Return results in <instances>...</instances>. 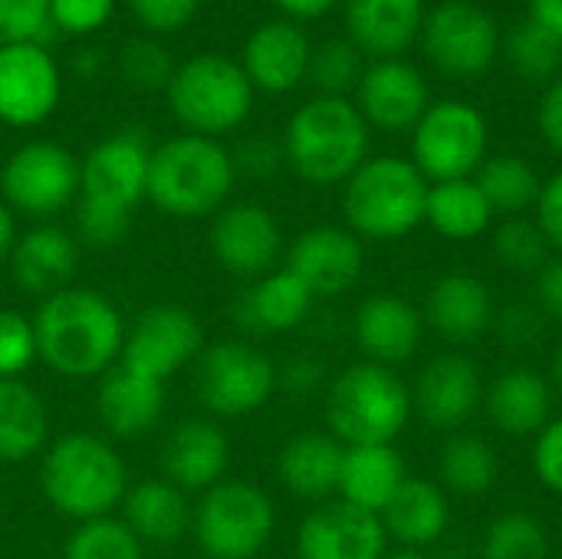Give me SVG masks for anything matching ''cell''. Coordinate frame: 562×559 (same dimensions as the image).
<instances>
[{"mask_svg":"<svg viewBox=\"0 0 562 559\" xmlns=\"http://www.w3.org/2000/svg\"><path fill=\"white\" fill-rule=\"evenodd\" d=\"M63 559H145V544L115 517L76 524Z\"/></svg>","mask_w":562,"mask_h":559,"instance_id":"39","label":"cell"},{"mask_svg":"<svg viewBox=\"0 0 562 559\" xmlns=\"http://www.w3.org/2000/svg\"><path fill=\"white\" fill-rule=\"evenodd\" d=\"M366 66H362V53L352 40H326L319 49H313L310 59V79L323 96H342L349 89L359 86Z\"/></svg>","mask_w":562,"mask_h":559,"instance_id":"42","label":"cell"},{"mask_svg":"<svg viewBox=\"0 0 562 559\" xmlns=\"http://www.w3.org/2000/svg\"><path fill=\"white\" fill-rule=\"evenodd\" d=\"M385 559H431V557H425L422 550H408V547H402V550H395V554H385Z\"/></svg>","mask_w":562,"mask_h":559,"instance_id":"59","label":"cell"},{"mask_svg":"<svg viewBox=\"0 0 562 559\" xmlns=\"http://www.w3.org/2000/svg\"><path fill=\"white\" fill-rule=\"evenodd\" d=\"M441 484L461 497H481L501 481V458L494 445L481 435H451L438 458Z\"/></svg>","mask_w":562,"mask_h":559,"instance_id":"36","label":"cell"},{"mask_svg":"<svg viewBox=\"0 0 562 559\" xmlns=\"http://www.w3.org/2000/svg\"><path fill=\"white\" fill-rule=\"evenodd\" d=\"M451 524V504L441 484L428 478H405L398 494L382 511V527L408 550H425L445 537Z\"/></svg>","mask_w":562,"mask_h":559,"instance_id":"31","label":"cell"},{"mask_svg":"<svg viewBox=\"0 0 562 559\" xmlns=\"http://www.w3.org/2000/svg\"><path fill=\"white\" fill-rule=\"evenodd\" d=\"M425 326L448 343H474L494 329L497 310L491 287L474 273H445L431 283L425 300Z\"/></svg>","mask_w":562,"mask_h":559,"instance_id":"25","label":"cell"},{"mask_svg":"<svg viewBox=\"0 0 562 559\" xmlns=\"http://www.w3.org/2000/svg\"><path fill=\"white\" fill-rule=\"evenodd\" d=\"M537 297H540V313L562 323V254L550 257L547 267L537 273Z\"/></svg>","mask_w":562,"mask_h":559,"instance_id":"52","label":"cell"},{"mask_svg":"<svg viewBox=\"0 0 562 559\" xmlns=\"http://www.w3.org/2000/svg\"><path fill=\"white\" fill-rule=\"evenodd\" d=\"M59 66L40 43H0V122L30 128L59 105Z\"/></svg>","mask_w":562,"mask_h":559,"instance_id":"15","label":"cell"},{"mask_svg":"<svg viewBox=\"0 0 562 559\" xmlns=\"http://www.w3.org/2000/svg\"><path fill=\"white\" fill-rule=\"evenodd\" d=\"M316 300L349 293L366 270V247L349 227L319 224L303 231L283 264Z\"/></svg>","mask_w":562,"mask_h":559,"instance_id":"17","label":"cell"},{"mask_svg":"<svg viewBox=\"0 0 562 559\" xmlns=\"http://www.w3.org/2000/svg\"><path fill=\"white\" fill-rule=\"evenodd\" d=\"M204 349V329L198 316L175 303H158L138 313L132 329H125V346L119 362L145 379L168 382L184 366L198 362Z\"/></svg>","mask_w":562,"mask_h":559,"instance_id":"14","label":"cell"},{"mask_svg":"<svg viewBox=\"0 0 562 559\" xmlns=\"http://www.w3.org/2000/svg\"><path fill=\"white\" fill-rule=\"evenodd\" d=\"M194 389L211 415L240 418L270 402L277 392V366L250 343L221 339L201 349L194 362Z\"/></svg>","mask_w":562,"mask_h":559,"instance_id":"10","label":"cell"},{"mask_svg":"<svg viewBox=\"0 0 562 559\" xmlns=\"http://www.w3.org/2000/svg\"><path fill=\"white\" fill-rule=\"evenodd\" d=\"M484 395L487 389L481 366L464 353H441L418 372L412 405L425 425L438 432H458L484 405Z\"/></svg>","mask_w":562,"mask_h":559,"instance_id":"18","label":"cell"},{"mask_svg":"<svg viewBox=\"0 0 562 559\" xmlns=\"http://www.w3.org/2000/svg\"><path fill=\"white\" fill-rule=\"evenodd\" d=\"M7 264H10L13 283L23 293L46 300V297L72 287V277L79 267V241L66 227L36 224L16 237Z\"/></svg>","mask_w":562,"mask_h":559,"instance_id":"24","label":"cell"},{"mask_svg":"<svg viewBox=\"0 0 562 559\" xmlns=\"http://www.w3.org/2000/svg\"><path fill=\"white\" fill-rule=\"evenodd\" d=\"M481 559H550V534L533 514H501L484 534Z\"/></svg>","mask_w":562,"mask_h":559,"instance_id":"38","label":"cell"},{"mask_svg":"<svg viewBox=\"0 0 562 559\" xmlns=\"http://www.w3.org/2000/svg\"><path fill=\"white\" fill-rule=\"evenodd\" d=\"M412 392L395 369L356 362L329 385L326 422L346 448L392 445L412 418Z\"/></svg>","mask_w":562,"mask_h":559,"instance_id":"7","label":"cell"},{"mask_svg":"<svg viewBox=\"0 0 562 559\" xmlns=\"http://www.w3.org/2000/svg\"><path fill=\"white\" fill-rule=\"evenodd\" d=\"M148 161L151 148L138 132H115L89 148L79 161L76 198V234L82 244L109 250L128 237L135 208L148 198Z\"/></svg>","mask_w":562,"mask_h":559,"instance_id":"2","label":"cell"},{"mask_svg":"<svg viewBox=\"0 0 562 559\" xmlns=\"http://www.w3.org/2000/svg\"><path fill=\"white\" fill-rule=\"evenodd\" d=\"M161 474L175 488L188 491H211L224 481L231 465V441L211 418H188L178 422L161 441Z\"/></svg>","mask_w":562,"mask_h":559,"instance_id":"22","label":"cell"},{"mask_svg":"<svg viewBox=\"0 0 562 559\" xmlns=\"http://www.w3.org/2000/svg\"><path fill=\"white\" fill-rule=\"evenodd\" d=\"M283 158H286V155H283V145H277L273 138L257 135V138H247V142L237 148L234 165H237V171H247V175H254V178H270V175L280 168Z\"/></svg>","mask_w":562,"mask_h":559,"instance_id":"49","label":"cell"},{"mask_svg":"<svg viewBox=\"0 0 562 559\" xmlns=\"http://www.w3.org/2000/svg\"><path fill=\"white\" fill-rule=\"evenodd\" d=\"M550 241L540 231L537 221L527 217H507L497 231H494V254L497 260L514 270V273H540L550 260Z\"/></svg>","mask_w":562,"mask_h":559,"instance_id":"41","label":"cell"},{"mask_svg":"<svg viewBox=\"0 0 562 559\" xmlns=\"http://www.w3.org/2000/svg\"><path fill=\"white\" fill-rule=\"evenodd\" d=\"M537 122H540V132H543L547 145L562 155V76L553 79V86H550L547 96L540 99Z\"/></svg>","mask_w":562,"mask_h":559,"instance_id":"53","label":"cell"},{"mask_svg":"<svg viewBox=\"0 0 562 559\" xmlns=\"http://www.w3.org/2000/svg\"><path fill=\"white\" fill-rule=\"evenodd\" d=\"M533 474L540 484L562 497V415L550 418V425L533 441Z\"/></svg>","mask_w":562,"mask_h":559,"instance_id":"48","label":"cell"},{"mask_svg":"<svg viewBox=\"0 0 562 559\" xmlns=\"http://www.w3.org/2000/svg\"><path fill=\"white\" fill-rule=\"evenodd\" d=\"M40 488L53 511L76 524H86L112 517L132 484L122 455L105 438L72 432L46 445L40 465Z\"/></svg>","mask_w":562,"mask_h":559,"instance_id":"3","label":"cell"},{"mask_svg":"<svg viewBox=\"0 0 562 559\" xmlns=\"http://www.w3.org/2000/svg\"><path fill=\"white\" fill-rule=\"evenodd\" d=\"M237 181L234 155L204 135H175L151 148L148 161V201L178 221H198L217 214Z\"/></svg>","mask_w":562,"mask_h":559,"instance_id":"4","label":"cell"},{"mask_svg":"<svg viewBox=\"0 0 562 559\" xmlns=\"http://www.w3.org/2000/svg\"><path fill=\"white\" fill-rule=\"evenodd\" d=\"M36 356L63 379L105 376L125 346V320L112 300L89 287H66L33 313Z\"/></svg>","mask_w":562,"mask_h":559,"instance_id":"1","label":"cell"},{"mask_svg":"<svg viewBox=\"0 0 562 559\" xmlns=\"http://www.w3.org/2000/svg\"><path fill=\"white\" fill-rule=\"evenodd\" d=\"M95 415L115 438H142L165 415V382L145 379L122 362L99 376Z\"/></svg>","mask_w":562,"mask_h":559,"instance_id":"26","label":"cell"},{"mask_svg":"<svg viewBox=\"0 0 562 559\" xmlns=\"http://www.w3.org/2000/svg\"><path fill=\"white\" fill-rule=\"evenodd\" d=\"M484 409L497 432H504L510 438H530L550 425L553 389L537 369L514 366L491 382V389L484 395Z\"/></svg>","mask_w":562,"mask_h":559,"instance_id":"29","label":"cell"},{"mask_svg":"<svg viewBox=\"0 0 562 559\" xmlns=\"http://www.w3.org/2000/svg\"><path fill=\"white\" fill-rule=\"evenodd\" d=\"M211 254L227 273L260 280L263 273L277 270V260L283 254L280 224L263 204H227L214 214Z\"/></svg>","mask_w":562,"mask_h":559,"instance_id":"16","label":"cell"},{"mask_svg":"<svg viewBox=\"0 0 562 559\" xmlns=\"http://www.w3.org/2000/svg\"><path fill=\"white\" fill-rule=\"evenodd\" d=\"M112 10H115V0H49L53 30L72 33V36H89L102 30Z\"/></svg>","mask_w":562,"mask_h":559,"instance_id":"46","label":"cell"},{"mask_svg":"<svg viewBox=\"0 0 562 559\" xmlns=\"http://www.w3.org/2000/svg\"><path fill=\"white\" fill-rule=\"evenodd\" d=\"M49 412L23 379H0V465H20L46 451Z\"/></svg>","mask_w":562,"mask_h":559,"instance_id":"33","label":"cell"},{"mask_svg":"<svg viewBox=\"0 0 562 559\" xmlns=\"http://www.w3.org/2000/svg\"><path fill=\"white\" fill-rule=\"evenodd\" d=\"M428 59L451 79H477L491 69L501 49L494 16L471 0H445L422 23Z\"/></svg>","mask_w":562,"mask_h":559,"instance_id":"13","label":"cell"},{"mask_svg":"<svg viewBox=\"0 0 562 559\" xmlns=\"http://www.w3.org/2000/svg\"><path fill=\"white\" fill-rule=\"evenodd\" d=\"M36 359L33 316L0 306V379H20Z\"/></svg>","mask_w":562,"mask_h":559,"instance_id":"44","label":"cell"},{"mask_svg":"<svg viewBox=\"0 0 562 559\" xmlns=\"http://www.w3.org/2000/svg\"><path fill=\"white\" fill-rule=\"evenodd\" d=\"M537 224L547 234L550 247L562 254V171H557L540 188V198H537Z\"/></svg>","mask_w":562,"mask_h":559,"instance_id":"51","label":"cell"},{"mask_svg":"<svg viewBox=\"0 0 562 559\" xmlns=\"http://www.w3.org/2000/svg\"><path fill=\"white\" fill-rule=\"evenodd\" d=\"M530 23L562 43V0H530Z\"/></svg>","mask_w":562,"mask_h":559,"instance_id":"55","label":"cell"},{"mask_svg":"<svg viewBox=\"0 0 562 559\" xmlns=\"http://www.w3.org/2000/svg\"><path fill=\"white\" fill-rule=\"evenodd\" d=\"M323 379L319 362L313 359H290L283 369H277V385H286L290 392H310Z\"/></svg>","mask_w":562,"mask_h":559,"instance_id":"54","label":"cell"},{"mask_svg":"<svg viewBox=\"0 0 562 559\" xmlns=\"http://www.w3.org/2000/svg\"><path fill=\"white\" fill-rule=\"evenodd\" d=\"M356 109L382 132H408L428 112V82L405 59H375L356 86Z\"/></svg>","mask_w":562,"mask_h":559,"instance_id":"20","label":"cell"},{"mask_svg":"<svg viewBox=\"0 0 562 559\" xmlns=\"http://www.w3.org/2000/svg\"><path fill=\"white\" fill-rule=\"evenodd\" d=\"M310 59H313V46L303 26H296L293 20H267L247 36L240 66L254 82V89L280 96L306 79Z\"/></svg>","mask_w":562,"mask_h":559,"instance_id":"23","label":"cell"},{"mask_svg":"<svg viewBox=\"0 0 562 559\" xmlns=\"http://www.w3.org/2000/svg\"><path fill=\"white\" fill-rule=\"evenodd\" d=\"M165 92L171 115L191 135L204 138L234 132L254 109V82L244 66L224 53H198L175 66Z\"/></svg>","mask_w":562,"mask_h":559,"instance_id":"8","label":"cell"},{"mask_svg":"<svg viewBox=\"0 0 562 559\" xmlns=\"http://www.w3.org/2000/svg\"><path fill=\"white\" fill-rule=\"evenodd\" d=\"M342 458H346V445L336 435L303 432L280 448L277 478L293 497L326 504L333 494H339Z\"/></svg>","mask_w":562,"mask_h":559,"instance_id":"27","label":"cell"},{"mask_svg":"<svg viewBox=\"0 0 562 559\" xmlns=\"http://www.w3.org/2000/svg\"><path fill=\"white\" fill-rule=\"evenodd\" d=\"M425 221L448 241H474L491 227L494 211L474 178H458L428 188Z\"/></svg>","mask_w":562,"mask_h":559,"instance_id":"35","label":"cell"},{"mask_svg":"<svg viewBox=\"0 0 562 559\" xmlns=\"http://www.w3.org/2000/svg\"><path fill=\"white\" fill-rule=\"evenodd\" d=\"M352 333L366 362L395 369L418 353L425 336V316L418 306L395 293H372L359 303Z\"/></svg>","mask_w":562,"mask_h":559,"instance_id":"21","label":"cell"},{"mask_svg":"<svg viewBox=\"0 0 562 559\" xmlns=\"http://www.w3.org/2000/svg\"><path fill=\"white\" fill-rule=\"evenodd\" d=\"M119 72L135 89H168L175 76V59L158 40H128L119 53Z\"/></svg>","mask_w":562,"mask_h":559,"instance_id":"43","label":"cell"},{"mask_svg":"<svg viewBox=\"0 0 562 559\" xmlns=\"http://www.w3.org/2000/svg\"><path fill=\"white\" fill-rule=\"evenodd\" d=\"M385 544L382 517L346 501L313 507L296 530L300 559H385Z\"/></svg>","mask_w":562,"mask_h":559,"instance_id":"19","label":"cell"},{"mask_svg":"<svg viewBox=\"0 0 562 559\" xmlns=\"http://www.w3.org/2000/svg\"><path fill=\"white\" fill-rule=\"evenodd\" d=\"M553 382H557V389H560L562 395V339L560 346H557V353H553Z\"/></svg>","mask_w":562,"mask_h":559,"instance_id":"58","label":"cell"},{"mask_svg":"<svg viewBox=\"0 0 562 559\" xmlns=\"http://www.w3.org/2000/svg\"><path fill=\"white\" fill-rule=\"evenodd\" d=\"M16 221H13V211L0 201V264L10 260L13 254V244H16Z\"/></svg>","mask_w":562,"mask_h":559,"instance_id":"57","label":"cell"},{"mask_svg":"<svg viewBox=\"0 0 562 559\" xmlns=\"http://www.w3.org/2000/svg\"><path fill=\"white\" fill-rule=\"evenodd\" d=\"M191 517L194 507L188 504V494L165 478L132 484L122 501V524L151 547H171L184 540V534H191Z\"/></svg>","mask_w":562,"mask_h":559,"instance_id":"30","label":"cell"},{"mask_svg":"<svg viewBox=\"0 0 562 559\" xmlns=\"http://www.w3.org/2000/svg\"><path fill=\"white\" fill-rule=\"evenodd\" d=\"M474 181H477L481 194L487 198L491 211L507 214V217H520L527 208H533L540 198V188H543L537 168L520 155L484 158V165L474 171Z\"/></svg>","mask_w":562,"mask_h":559,"instance_id":"37","label":"cell"},{"mask_svg":"<svg viewBox=\"0 0 562 559\" xmlns=\"http://www.w3.org/2000/svg\"><path fill=\"white\" fill-rule=\"evenodd\" d=\"M412 148L415 168L435 185L471 178L487 158V119L471 102H435L418 119Z\"/></svg>","mask_w":562,"mask_h":559,"instance_id":"11","label":"cell"},{"mask_svg":"<svg viewBox=\"0 0 562 559\" xmlns=\"http://www.w3.org/2000/svg\"><path fill=\"white\" fill-rule=\"evenodd\" d=\"M277 530L270 494L250 481H221L201 494L191 534L207 559H254Z\"/></svg>","mask_w":562,"mask_h":559,"instance_id":"9","label":"cell"},{"mask_svg":"<svg viewBox=\"0 0 562 559\" xmlns=\"http://www.w3.org/2000/svg\"><path fill=\"white\" fill-rule=\"evenodd\" d=\"M316 297L286 267L263 273L240 300V320L254 333H290L303 326Z\"/></svg>","mask_w":562,"mask_h":559,"instance_id":"34","label":"cell"},{"mask_svg":"<svg viewBox=\"0 0 562 559\" xmlns=\"http://www.w3.org/2000/svg\"><path fill=\"white\" fill-rule=\"evenodd\" d=\"M408 471L395 445H356L346 448L342 458V478H339V501L379 514L389 507V501L405 484Z\"/></svg>","mask_w":562,"mask_h":559,"instance_id":"32","label":"cell"},{"mask_svg":"<svg viewBox=\"0 0 562 559\" xmlns=\"http://www.w3.org/2000/svg\"><path fill=\"white\" fill-rule=\"evenodd\" d=\"M201 0H128V10L145 30L175 33L198 16Z\"/></svg>","mask_w":562,"mask_h":559,"instance_id":"47","label":"cell"},{"mask_svg":"<svg viewBox=\"0 0 562 559\" xmlns=\"http://www.w3.org/2000/svg\"><path fill=\"white\" fill-rule=\"evenodd\" d=\"M53 33L49 0H0V43H46Z\"/></svg>","mask_w":562,"mask_h":559,"instance_id":"45","label":"cell"},{"mask_svg":"<svg viewBox=\"0 0 562 559\" xmlns=\"http://www.w3.org/2000/svg\"><path fill=\"white\" fill-rule=\"evenodd\" d=\"M425 23V0H346V30L359 53L398 59Z\"/></svg>","mask_w":562,"mask_h":559,"instance_id":"28","label":"cell"},{"mask_svg":"<svg viewBox=\"0 0 562 559\" xmlns=\"http://www.w3.org/2000/svg\"><path fill=\"white\" fill-rule=\"evenodd\" d=\"M494 326L501 329L504 343H510V346H527V343H533V339L543 333V313L533 310V306L517 303V306H507L504 313H497Z\"/></svg>","mask_w":562,"mask_h":559,"instance_id":"50","label":"cell"},{"mask_svg":"<svg viewBox=\"0 0 562 559\" xmlns=\"http://www.w3.org/2000/svg\"><path fill=\"white\" fill-rule=\"evenodd\" d=\"M283 155L310 185H346L369 158V122L342 96L303 102L283 135Z\"/></svg>","mask_w":562,"mask_h":559,"instance_id":"5","label":"cell"},{"mask_svg":"<svg viewBox=\"0 0 562 559\" xmlns=\"http://www.w3.org/2000/svg\"><path fill=\"white\" fill-rule=\"evenodd\" d=\"M0 188L10 211L46 221L79 198V161L56 142H26L7 158Z\"/></svg>","mask_w":562,"mask_h":559,"instance_id":"12","label":"cell"},{"mask_svg":"<svg viewBox=\"0 0 562 559\" xmlns=\"http://www.w3.org/2000/svg\"><path fill=\"white\" fill-rule=\"evenodd\" d=\"M273 3L293 20H316L323 13H329L339 0H273Z\"/></svg>","mask_w":562,"mask_h":559,"instance_id":"56","label":"cell"},{"mask_svg":"<svg viewBox=\"0 0 562 559\" xmlns=\"http://www.w3.org/2000/svg\"><path fill=\"white\" fill-rule=\"evenodd\" d=\"M504 53L510 59V66L530 79V82H543L553 79L562 66V43L557 36H550L547 30H540L537 23H520L510 30V36L504 40Z\"/></svg>","mask_w":562,"mask_h":559,"instance_id":"40","label":"cell"},{"mask_svg":"<svg viewBox=\"0 0 562 559\" xmlns=\"http://www.w3.org/2000/svg\"><path fill=\"white\" fill-rule=\"evenodd\" d=\"M428 178L398 155L366 158L342 191V214L359 241H398L425 221Z\"/></svg>","mask_w":562,"mask_h":559,"instance_id":"6","label":"cell"}]
</instances>
